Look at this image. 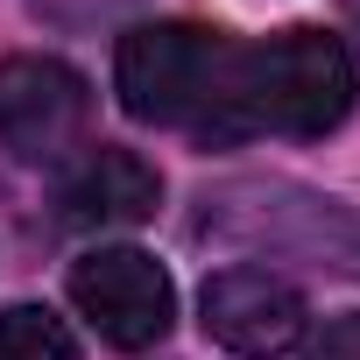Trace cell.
<instances>
[{"label": "cell", "mask_w": 360, "mask_h": 360, "mask_svg": "<svg viewBox=\"0 0 360 360\" xmlns=\"http://www.w3.org/2000/svg\"><path fill=\"white\" fill-rule=\"evenodd\" d=\"M353 99H360L353 50L325 29H283L269 43H233L226 85L205 113V141H240V134L318 141L353 113Z\"/></svg>", "instance_id": "6da1fadb"}, {"label": "cell", "mask_w": 360, "mask_h": 360, "mask_svg": "<svg viewBox=\"0 0 360 360\" xmlns=\"http://www.w3.org/2000/svg\"><path fill=\"white\" fill-rule=\"evenodd\" d=\"M226 64H233V43L219 29H198V22H148V29H127L120 36V57H113V85H120V106L134 120H198L212 113L219 85H226Z\"/></svg>", "instance_id": "7a4b0ae2"}, {"label": "cell", "mask_w": 360, "mask_h": 360, "mask_svg": "<svg viewBox=\"0 0 360 360\" xmlns=\"http://www.w3.org/2000/svg\"><path fill=\"white\" fill-rule=\"evenodd\" d=\"M92 127V85L64 57H0V148L15 162H64Z\"/></svg>", "instance_id": "3957f363"}, {"label": "cell", "mask_w": 360, "mask_h": 360, "mask_svg": "<svg viewBox=\"0 0 360 360\" xmlns=\"http://www.w3.org/2000/svg\"><path fill=\"white\" fill-rule=\"evenodd\" d=\"M71 304H78V318H85L106 346H120V353L155 346V339L169 332V318H176L169 269H162L155 255H141V248H92V255H78V269H71Z\"/></svg>", "instance_id": "277c9868"}, {"label": "cell", "mask_w": 360, "mask_h": 360, "mask_svg": "<svg viewBox=\"0 0 360 360\" xmlns=\"http://www.w3.org/2000/svg\"><path fill=\"white\" fill-rule=\"evenodd\" d=\"M198 311H205V332L240 360H276V353H290L304 339V297L276 269H248V262L219 269L205 283Z\"/></svg>", "instance_id": "5b68a950"}, {"label": "cell", "mask_w": 360, "mask_h": 360, "mask_svg": "<svg viewBox=\"0 0 360 360\" xmlns=\"http://www.w3.org/2000/svg\"><path fill=\"white\" fill-rule=\"evenodd\" d=\"M162 205V176L134 148H92L78 176L64 184V219L71 226H141Z\"/></svg>", "instance_id": "8992f818"}, {"label": "cell", "mask_w": 360, "mask_h": 360, "mask_svg": "<svg viewBox=\"0 0 360 360\" xmlns=\"http://www.w3.org/2000/svg\"><path fill=\"white\" fill-rule=\"evenodd\" d=\"M0 360H78V339L57 311L43 304H8L0 311Z\"/></svg>", "instance_id": "52a82bcc"}, {"label": "cell", "mask_w": 360, "mask_h": 360, "mask_svg": "<svg viewBox=\"0 0 360 360\" xmlns=\"http://www.w3.org/2000/svg\"><path fill=\"white\" fill-rule=\"evenodd\" d=\"M311 360H360V318H339V325H325V339L311 346Z\"/></svg>", "instance_id": "ba28073f"}, {"label": "cell", "mask_w": 360, "mask_h": 360, "mask_svg": "<svg viewBox=\"0 0 360 360\" xmlns=\"http://www.w3.org/2000/svg\"><path fill=\"white\" fill-rule=\"evenodd\" d=\"M339 15H346V22H353V29H360V0H339Z\"/></svg>", "instance_id": "9c48e42d"}]
</instances>
